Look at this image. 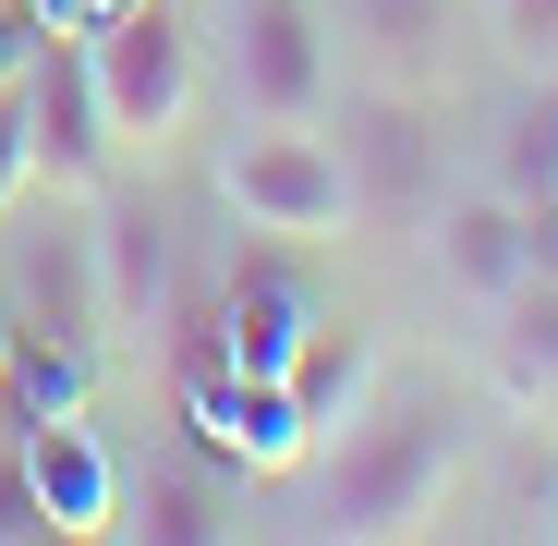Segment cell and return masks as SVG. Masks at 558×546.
I'll return each mask as SVG.
<instances>
[{
    "label": "cell",
    "mask_w": 558,
    "mask_h": 546,
    "mask_svg": "<svg viewBox=\"0 0 558 546\" xmlns=\"http://www.w3.org/2000/svg\"><path fill=\"white\" fill-rule=\"evenodd\" d=\"M461 449H474V413H461V389L437 377H377L304 462H316V510L340 534H413L449 474H461Z\"/></svg>",
    "instance_id": "6da1fadb"
},
{
    "label": "cell",
    "mask_w": 558,
    "mask_h": 546,
    "mask_svg": "<svg viewBox=\"0 0 558 546\" xmlns=\"http://www.w3.org/2000/svg\"><path fill=\"white\" fill-rule=\"evenodd\" d=\"M85 37V85H98V122H110V146H170L182 134V110H195V25L170 13V0H122V13H98V25H73Z\"/></svg>",
    "instance_id": "7a4b0ae2"
},
{
    "label": "cell",
    "mask_w": 558,
    "mask_h": 546,
    "mask_svg": "<svg viewBox=\"0 0 558 546\" xmlns=\"http://www.w3.org/2000/svg\"><path fill=\"white\" fill-rule=\"evenodd\" d=\"M219 195H231V219L267 231V243H340V231H352V182H340V146H328L316 122H231Z\"/></svg>",
    "instance_id": "3957f363"
},
{
    "label": "cell",
    "mask_w": 558,
    "mask_h": 546,
    "mask_svg": "<svg viewBox=\"0 0 558 546\" xmlns=\"http://www.w3.org/2000/svg\"><path fill=\"white\" fill-rule=\"evenodd\" d=\"M0 304H13L25 340L110 352V340H98V255H85V195H61V182H49V219H37V195L0 207Z\"/></svg>",
    "instance_id": "277c9868"
},
{
    "label": "cell",
    "mask_w": 558,
    "mask_h": 546,
    "mask_svg": "<svg viewBox=\"0 0 558 546\" xmlns=\"http://www.w3.org/2000/svg\"><path fill=\"white\" fill-rule=\"evenodd\" d=\"M231 122H328V13L316 0H219Z\"/></svg>",
    "instance_id": "5b68a950"
},
{
    "label": "cell",
    "mask_w": 558,
    "mask_h": 546,
    "mask_svg": "<svg viewBox=\"0 0 558 546\" xmlns=\"http://www.w3.org/2000/svg\"><path fill=\"white\" fill-rule=\"evenodd\" d=\"M340 182H352V219H377V231H413L437 207V110H425V85H377L364 73L352 98H340Z\"/></svg>",
    "instance_id": "8992f818"
},
{
    "label": "cell",
    "mask_w": 558,
    "mask_h": 546,
    "mask_svg": "<svg viewBox=\"0 0 558 546\" xmlns=\"http://www.w3.org/2000/svg\"><path fill=\"white\" fill-rule=\"evenodd\" d=\"M413 231H425V267H437L461 304H498L522 267H546V219H534L522 195H498V182H474V195H437Z\"/></svg>",
    "instance_id": "52a82bcc"
},
{
    "label": "cell",
    "mask_w": 558,
    "mask_h": 546,
    "mask_svg": "<svg viewBox=\"0 0 558 546\" xmlns=\"http://www.w3.org/2000/svg\"><path fill=\"white\" fill-rule=\"evenodd\" d=\"M85 255H98V340H158V316H170V207L85 182Z\"/></svg>",
    "instance_id": "ba28073f"
},
{
    "label": "cell",
    "mask_w": 558,
    "mask_h": 546,
    "mask_svg": "<svg viewBox=\"0 0 558 546\" xmlns=\"http://www.w3.org/2000/svg\"><path fill=\"white\" fill-rule=\"evenodd\" d=\"M25 134H37V182L85 195V182L110 170V122H98V85H85V37L49 25L25 49Z\"/></svg>",
    "instance_id": "9c48e42d"
},
{
    "label": "cell",
    "mask_w": 558,
    "mask_h": 546,
    "mask_svg": "<svg viewBox=\"0 0 558 546\" xmlns=\"http://www.w3.org/2000/svg\"><path fill=\"white\" fill-rule=\"evenodd\" d=\"M486 316V377H498V401L510 413H558V267H522V280L498 292V304H474Z\"/></svg>",
    "instance_id": "30bf717a"
},
{
    "label": "cell",
    "mask_w": 558,
    "mask_h": 546,
    "mask_svg": "<svg viewBox=\"0 0 558 546\" xmlns=\"http://www.w3.org/2000/svg\"><path fill=\"white\" fill-rule=\"evenodd\" d=\"M25 437V474L49 498V534H98L122 510V474H110V449L85 437V413H49V425H13Z\"/></svg>",
    "instance_id": "8fae6325"
},
{
    "label": "cell",
    "mask_w": 558,
    "mask_h": 546,
    "mask_svg": "<svg viewBox=\"0 0 558 546\" xmlns=\"http://www.w3.org/2000/svg\"><path fill=\"white\" fill-rule=\"evenodd\" d=\"M364 389H377V340H364V328H340V316H316V328L292 340V364H279V401H292L304 449H316V437H328Z\"/></svg>",
    "instance_id": "7c38bea8"
},
{
    "label": "cell",
    "mask_w": 558,
    "mask_h": 546,
    "mask_svg": "<svg viewBox=\"0 0 558 546\" xmlns=\"http://www.w3.org/2000/svg\"><path fill=\"white\" fill-rule=\"evenodd\" d=\"M340 25L364 37L377 85H437V61H449V0H340Z\"/></svg>",
    "instance_id": "4fadbf2b"
},
{
    "label": "cell",
    "mask_w": 558,
    "mask_h": 546,
    "mask_svg": "<svg viewBox=\"0 0 558 546\" xmlns=\"http://www.w3.org/2000/svg\"><path fill=\"white\" fill-rule=\"evenodd\" d=\"M304 328H316V304H304V292H279V280H231V316H219V364H243V377H279Z\"/></svg>",
    "instance_id": "5bb4252c"
},
{
    "label": "cell",
    "mask_w": 558,
    "mask_h": 546,
    "mask_svg": "<svg viewBox=\"0 0 558 546\" xmlns=\"http://www.w3.org/2000/svg\"><path fill=\"white\" fill-rule=\"evenodd\" d=\"M122 534H146V546H207L219 534V498L195 486V474H146V486H122V510H110Z\"/></svg>",
    "instance_id": "9a60e30c"
},
{
    "label": "cell",
    "mask_w": 558,
    "mask_h": 546,
    "mask_svg": "<svg viewBox=\"0 0 558 546\" xmlns=\"http://www.w3.org/2000/svg\"><path fill=\"white\" fill-rule=\"evenodd\" d=\"M486 37H498V61H510V73L558 85V0H486Z\"/></svg>",
    "instance_id": "2e32d148"
},
{
    "label": "cell",
    "mask_w": 558,
    "mask_h": 546,
    "mask_svg": "<svg viewBox=\"0 0 558 546\" xmlns=\"http://www.w3.org/2000/svg\"><path fill=\"white\" fill-rule=\"evenodd\" d=\"M25 534H49V498H37V474H25V437L0 425V546H25Z\"/></svg>",
    "instance_id": "e0dca14e"
},
{
    "label": "cell",
    "mask_w": 558,
    "mask_h": 546,
    "mask_svg": "<svg viewBox=\"0 0 558 546\" xmlns=\"http://www.w3.org/2000/svg\"><path fill=\"white\" fill-rule=\"evenodd\" d=\"M37 195V134H25V73L0 85V207Z\"/></svg>",
    "instance_id": "ac0fdd59"
},
{
    "label": "cell",
    "mask_w": 558,
    "mask_h": 546,
    "mask_svg": "<svg viewBox=\"0 0 558 546\" xmlns=\"http://www.w3.org/2000/svg\"><path fill=\"white\" fill-rule=\"evenodd\" d=\"M534 219L558 231V98H546V195H534ZM546 267H558V243H546Z\"/></svg>",
    "instance_id": "d6986e66"
},
{
    "label": "cell",
    "mask_w": 558,
    "mask_h": 546,
    "mask_svg": "<svg viewBox=\"0 0 558 546\" xmlns=\"http://www.w3.org/2000/svg\"><path fill=\"white\" fill-rule=\"evenodd\" d=\"M37 25H98V13H122V0H25Z\"/></svg>",
    "instance_id": "ffe728a7"
},
{
    "label": "cell",
    "mask_w": 558,
    "mask_h": 546,
    "mask_svg": "<svg viewBox=\"0 0 558 546\" xmlns=\"http://www.w3.org/2000/svg\"><path fill=\"white\" fill-rule=\"evenodd\" d=\"M13 340H25V328H13V304H0V377H13Z\"/></svg>",
    "instance_id": "44dd1931"
},
{
    "label": "cell",
    "mask_w": 558,
    "mask_h": 546,
    "mask_svg": "<svg viewBox=\"0 0 558 546\" xmlns=\"http://www.w3.org/2000/svg\"><path fill=\"white\" fill-rule=\"evenodd\" d=\"M546 534H558V522H546Z\"/></svg>",
    "instance_id": "7402d4cb"
}]
</instances>
